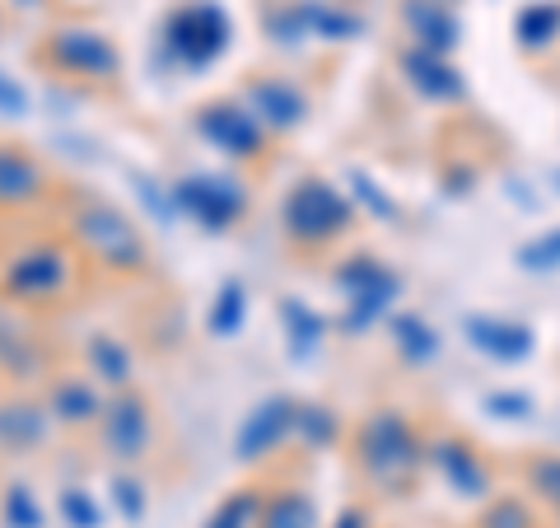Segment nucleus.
Returning a JSON list of instances; mask_svg holds the SVG:
<instances>
[{"mask_svg":"<svg viewBox=\"0 0 560 528\" xmlns=\"http://www.w3.org/2000/svg\"><path fill=\"white\" fill-rule=\"evenodd\" d=\"M75 234L84 249L98 262H108V267H140V262H145V243H140L136 225L121 216L117 206H103V202L84 206L75 216Z\"/></svg>","mask_w":560,"mask_h":528,"instance_id":"1","label":"nucleus"},{"mask_svg":"<svg viewBox=\"0 0 560 528\" xmlns=\"http://www.w3.org/2000/svg\"><path fill=\"white\" fill-rule=\"evenodd\" d=\"M224 38H230V24H224V14L215 5H187L168 24V47L187 61H210Z\"/></svg>","mask_w":560,"mask_h":528,"instance_id":"2","label":"nucleus"},{"mask_svg":"<svg viewBox=\"0 0 560 528\" xmlns=\"http://www.w3.org/2000/svg\"><path fill=\"white\" fill-rule=\"evenodd\" d=\"M103 439L117 459H140L150 445V408L140 398H117L103 408Z\"/></svg>","mask_w":560,"mask_h":528,"instance_id":"3","label":"nucleus"},{"mask_svg":"<svg viewBox=\"0 0 560 528\" xmlns=\"http://www.w3.org/2000/svg\"><path fill=\"white\" fill-rule=\"evenodd\" d=\"M51 57L70 70H84V76H108L117 66V51L103 33H90V28H66L51 38Z\"/></svg>","mask_w":560,"mask_h":528,"instance_id":"4","label":"nucleus"},{"mask_svg":"<svg viewBox=\"0 0 560 528\" xmlns=\"http://www.w3.org/2000/svg\"><path fill=\"white\" fill-rule=\"evenodd\" d=\"M66 280V257L57 249H33L14 257L10 267V290L14 295H51Z\"/></svg>","mask_w":560,"mask_h":528,"instance_id":"5","label":"nucleus"},{"mask_svg":"<svg viewBox=\"0 0 560 528\" xmlns=\"http://www.w3.org/2000/svg\"><path fill=\"white\" fill-rule=\"evenodd\" d=\"M341 216H346L341 202L327 187H313V183L300 187V197L290 202V225L300 234H327L331 225H341Z\"/></svg>","mask_w":560,"mask_h":528,"instance_id":"6","label":"nucleus"},{"mask_svg":"<svg viewBox=\"0 0 560 528\" xmlns=\"http://www.w3.org/2000/svg\"><path fill=\"white\" fill-rule=\"evenodd\" d=\"M38 187H43V169L24 150L0 146V206H20L28 197H38Z\"/></svg>","mask_w":560,"mask_h":528,"instance_id":"7","label":"nucleus"},{"mask_svg":"<svg viewBox=\"0 0 560 528\" xmlns=\"http://www.w3.org/2000/svg\"><path fill=\"white\" fill-rule=\"evenodd\" d=\"M51 412H57L66 426H84V421L103 416V398L94 393V383H84V379H61L57 389H51Z\"/></svg>","mask_w":560,"mask_h":528,"instance_id":"8","label":"nucleus"},{"mask_svg":"<svg viewBox=\"0 0 560 528\" xmlns=\"http://www.w3.org/2000/svg\"><path fill=\"white\" fill-rule=\"evenodd\" d=\"M47 435V416L28 402H14V408H0V445L10 449H33Z\"/></svg>","mask_w":560,"mask_h":528,"instance_id":"9","label":"nucleus"},{"mask_svg":"<svg viewBox=\"0 0 560 528\" xmlns=\"http://www.w3.org/2000/svg\"><path fill=\"white\" fill-rule=\"evenodd\" d=\"M90 365H94V375L108 379V383H127L131 379V351L121 346L117 337H94L90 342Z\"/></svg>","mask_w":560,"mask_h":528,"instance_id":"10","label":"nucleus"},{"mask_svg":"<svg viewBox=\"0 0 560 528\" xmlns=\"http://www.w3.org/2000/svg\"><path fill=\"white\" fill-rule=\"evenodd\" d=\"M201 127L210 136H220V140H230L234 150H253L257 146V136H253V122L248 117H238V113H210Z\"/></svg>","mask_w":560,"mask_h":528,"instance_id":"11","label":"nucleus"},{"mask_svg":"<svg viewBox=\"0 0 560 528\" xmlns=\"http://www.w3.org/2000/svg\"><path fill=\"white\" fill-rule=\"evenodd\" d=\"M257 103H261V108H267V117L276 122V127H280V122H285V127H290V122L300 117V108H304L300 94L285 90V84H257Z\"/></svg>","mask_w":560,"mask_h":528,"instance_id":"12","label":"nucleus"},{"mask_svg":"<svg viewBox=\"0 0 560 528\" xmlns=\"http://www.w3.org/2000/svg\"><path fill=\"white\" fill-rule=\"evenodd\" d=\"M523 262H528V267H537V262H541V267H556V262H560V230L556 234H547V239H541V243H533V249H523Z\"/></svg>","mask_w":560,"mask_h":528,"instance_id":"13","label":"nucleus"},{"mask_svg":"<svg viewBox=\"0 0 560 528\" xmlns=\"http://www.w3.org/2000/svg\"><path fill=\"white\" fill-rule=\"evenodd\" d=\"M533 478H537V486L547 491L551 501H560V459H547V463H541V468L533 472Z\"/></svg>","mask_w":560,"mask_h":528,"instance_id":"14","label":"nucleus"},{"mask_svg":"<svg viewBox=\"0 0 560 528\" xmlns=\"http://www.w3.org/2000/svg\"><path fill=\"white\" fill-rule=\"evenodd\" d=\"M0 108H24V90H20V84H14V80H5V76H0Z\"/></svg>","mask_w":560,"mask_h":528,"instance_id":"15","label":"nucleus"},{"mask_svg":"<svg viewBox=\"0 0 560 528\" xmlns=\"http://www.w3.org/2000/svg\"><path fill=\"white\" fill-rule=\"evenodd\" d=\"M20 5H38V0H20Z\"/></svg>","mask_w":560,"mask_h":528,"instance_id":"16","label":"nucleus"}]
</instances>
